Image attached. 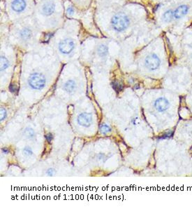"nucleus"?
I'll return each instance as SVG.
<instances>
[{
	"instance_id": "f257e3e1",
	"label": "nucleus",
	"mask_w": 192,
	"mask_h": 209,
	"mask_svg": "<svg viewBox=\"0 0 192 209\" xmlns=\"http://www.w3.org/2000/svg\"><path fill=\"white\" fill-rule=\"evenodd\" d=\"M111 25L112 28L117 32L124 31L129 25V20L124 14H117L112 18Z\"/></svg>"
},
{
	"instance_id": "f03ea898",
	"label": "nucleus",
	"mask_w": 192,
	"mask_h": 209,
	"mask_svg": "<svg viewBox=\"0 0 192 209\" xmlns=\"http://www.w3.org/2000/svg\"><path fill=\"white\" fill-rule=\"evenodd\" d=\"M28 84L32 88L41 90L45 87V78L41 73H33L28 79Z\"/></svg>"
},
{
	"instance_id": "7ed1b4c3",
	"label": "nucleus",
	"mask_w": 192,
	"mask_h": 209,
	"mask_svg": "<svg viewBox=\"0 0 192 209\" xmlns=\"http://www.w3.org/2000/svg\"><path fill=\"white\" fill-rule=\"evenodd\" d=\"M75 48V42L71 39L67 38L61 41L59 44V50L63 54H71Z\"/></svg>"
},
{
	"instance_id": "20e7f679",
	"label": "nucleus",
	"mask_w": 192,
	"mask_h": 209,
	"mask_svg": "<svg viewBox=\"0 0 192 209\" xmlns=\"http://www.w3.org/2000/svg\"><path fill=\"white\" fill-rule=\"evenodd\" d=\"M160 59L157 55L151 54L145 58V65L149 70H154L160 65Z\"/></svg>"
},
{
	"instance_id": "39448f33",
	"label": "nucleus",
	"mask_w": 192,
	"mask_h": 209,
	"mask_svg": "<svg viewBox=\"0 0 192 209\" xmlns=\"http://www.w3.org/2000/svg\"><path fill=\"white\" fill-rule=\"evenodd\" d=\"M79 125L84 127H89L92 124V114L83 112L79 115L77 119Z\"/></svg>"
},
{
	"instance_id": "423d86ee",
	"label": "nucleus",
	"mask_w": 192,
	"mask_h": 209,
	"mask_svg": "<svg viewBox=\"0 0 192 209\" xmlns=\"http://www.w3.org/2000/svg\"><path fill=\"white\" fill-rule=\"evenodd\" d=\"M27 4L25 0H13L11 3V8L16 13H20L26 8Z\"/></svg>"
},
{
	"instance_id": "0eeeda50",
	"label": "nucleus",
	"mask_w": 192,
	"mask_h": 209,
	"mask_svg": "<svg viewBox=\"0 0 192 209\" xmlns=\"http://www.w3.org/2000/svg\"><path fill=\"white\" fill-rule=\"evenodd\" d=\"M55 10V5L52 2H48L42 6L41 13L45 16H50Z\"/></svg>"
},
{
	"instance_id": "6e6552de",
	"label": "nucleus",
	"mask_w": 192,
	"mask_h": 209,
	"mask_svg": "<svg viewBox=\"0 0 192 209\" xmlns=\"http://www.w3.org/2000/svg\"><path fill=\"white\" fill-rule=\"evenodd\" d=\"M154 106L158 111L163 112L169 108V102L165 98H160L155 101Z\"/></svg>"
},
{
	"instance_id": "1a4fd4ad",
	"label": "nucleus",
	"mask_w": 192,
	"mask_h": 209,
	"mask_svg": "<svg viewBox=\"0 0 192 209\" xmlns=\"http://www.w3.org/2000/svg\"><path fill=\"white\" fill-rule=\"evenodd\" d=\"M188 7H187L186 5H182L179 6V7L176 9L175 11L174 12V17L175 18H182V16H185L187 13L188 12Z\"/></svg>"
},
{
	"instance_id": "9d476101",
	"label": "nucleus",
	"mask_w": 192,
	"mask_h": 209,
	"mask_svg": "<svg viewBox=\"0 0 192 209\" xmlns=\"http://www.w3.org/2000/svg\"><path fill=\"white\" fill-rule=\"evenodd\" d=\"M75 87H76L75 82L74 80H72V79L68 80L65 84V89L66 90V91H67L69 93L74 92L75 91Z\"/></svg>"
},
{
	"instance_id": "9b49d317",
	"label": "nucleus",
	"mask_w": 192,
	"mask_h": 209,
	"mask_svg": "<svg viewBox=\"0 0 192 209\" xmlns=\"http://www.w3.org/2000/svg\"><path fill=\"white\" fill-rule=\"evenodd\" d=\"M32 35V34L31 30L28 28H24L23 30H21V32L20 33V38L25 41H27L28 40V39H31Z\"/></svg>"
},
{
	"instance_id": "f8f14e48",
	"label": "nucleus",
	"mask_w": 192,
	"mask_h": 209,
	"mask_svg": "<svg viewBox=\"0 0 192 209\" xmlns=\"http://www.w3.org/2000/svg\"><path fill=\"white\" fill-rule=\"evenodd\" d=\"M173 17H174V13L170 10L166 11L163 14V19L166 22H170V21H171Z\"/></svg>"
},
{
	"instance_id": "ddd939ff",
	"label": "nucleus",
	"mask_w": 192,
	"mask_h": 209,
	"mask_svg": "<svg viewBox=\"0 0 192 209\" xmlns=\"http://www.w3.org/2000/svg\"><path fill=\"white\" fill-rule=\"evenodd\" d=\"M108 54V48L105 45H101L98 48V54L100 56H105Z\"/></svg>"
},
{
	"instance_id": "4468645a",
	"label": "nucleus",
	"mask_w": 192,
	"mask_h": 209,
	"mask_svg": "<svg viewBox=\"0 0 192 209\" xmlns=\"http://www.w3.org/2000/svg\"><path fill=\"white\" fill-rule=\"evenodd\" d=\"M8 60L4 56H1V71H3L8 67Z\"/></svg>"
},
{
	"instance_id": "2eb2a0df",
	"label": "nucleus",
	"mask_w": 192,
	"mask_h": 209,
	"mask_svg": "<svg viewBox=\"0 0 192 209\" xmlns=\"http://www.w3.org/2000/svg\"><path fill=\"white\" fill-rule=\"evenodd\" d=\"M99 129H100V132L102 134H106L111 131V128L108 127L107 124H101Z\"/></svg>"
},
{
	"instance_id": "dca6fc26",
	"label": "nucleus",
	"mask_w": 192,
	"mask_h": 209,
	"mask_svg": "<svg viewBox=\"0 0 192 209\" xmlns=\"http://www.w3.org/2000/svg\"><path fill=\"white\" fill-rule=\"evenodd\" d=\"M24 134L28 138H32L34 136V131L31 128H27L24 131Z\"/></svg>"
},
{
	"instance_id": "f3484780",
	"label": "nucleus",
	"mask_w": 192,
	"mask_h": 209,
	"mask_svg": "<svg viewBox=\"0 0 192 209\" xmlns=\"http://www.w3.org/2000/svg\"><path fill=\"white\" fill-rule=\"evenodd\" d=\"M23 152H24V155H26V156H31L33 154L31 148H30V147H25V148H24V150H23Z\"/></svg>"
},
{
	"instance_id": "a211bd4d",
	"label": "nucleus",
	"mask_w": 192,
	"mask_h": 209,
	"mask_svg": "<svg viewBox=\"0 0 192 209\" xmlns=\"http://www.w3.org/2000/svg\"><path fill=\"white\" fill-rule=\"evenodd\" d=\"M6 116H7V111L4 109V108H1V116H0V117H1V121L4 120V119L6 118Z\"/></svg>"
},
{
	"instance_id": "6ab92c4d",
	"label": "nucleus",
	"mask_w": 192,
	"mask_h": 209,
	"mask_svg": "<svg viewBox=\"0 0 192 209\" xmlns=\"http://www.w3.org/2000/svg\"><path fill=\"white\" fill-rule=\"evenodd\" d=\"M66 13H67V15H68V16H71V15H73L74 14V8L71 7H68V8H67V10H66Z\"/></svg>"
},
{
	"instance_id": "aec40b11",
	"label": "nucleus",
	"mask_w": 192,
	"mask_h": 209,
	"mask_svg": "<svg viewBox=\"0 0 192 209\" xmlns=\"http://www.w3.org/2000/svg\"><path fill=\"white\" fill-rule=\"evenodd\" d=\"M112 87H113V88L115 89V91H119L122 90L121 86L119 84H117V83H113V84H112Z\"/></svg>"
},
{
	"instance_id": "412c9836",
	"label": "nucleus",
	"mask_w": 192,
	"mask_h": 209,
	"mask_svg": "<svg viewBox=\"0 0 192 209\" xmlns=\"http://www.w3.org/2000/svg\"><path fill=\"white\" fill-rule=\"evenodd\" d=\"M9 89H10V91L11 92H13V93H16V91H18V88L17 87L15 84H11L10 87H9Z\"/></svg>"
},
{
	"instance_id": "4be33fe9",
	"label": "nucleus",
	"mask_w": 192,
	"mask_h": 209,
	"mask_svg": "<svg viewBox=\"0 0 192 209\" xmlns=\"http://www.w3.org/2000/svg\"><path fill=\"white\" fill-rule=\"evenodd\" d=\"M45 138H46V140H48V143H50L52 141V140H53V134H51V133L46 134V135H45Z\"/></svg>"
},
{
	"instance_id": "5701e85b",
	"label": "nucleus",
	"mask_w": 192,
	"mask_h": 209,
	"mask_svg": "<svg viewBox=\"0 0 192 209\" xmlns=\"http://www.w3.org/2000/svg\"><path fill=\"white\" fill-rule=\"evenodd\" d=\"M46 173H47V174L48 175V176H53V175L54 174V171L53 170V168H49V169H48V170L47 171Z\"/></svg>"
}]
</instances>
